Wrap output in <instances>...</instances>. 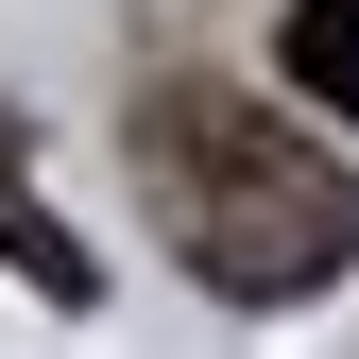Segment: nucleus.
Instances as JSON below:
<instances>
[{"label":"nucleus","mask_w":359,"mask_h":359,"mask_svg":"<svg viewBox=\"0 0 359 359\" xmlns=\"http://www.w3.org/2000/svg\"><path fill=\"white\" fill-rule=\"evenodd\" d=\"M137 189L171 222V257L240 308H308V291L359 274V171L308 154L291 120H257L240 86H154L137 103Z\"/></svg>","instance_id":"nucleus-1"},{"label":"nucleus","mask_w":359,"mask_h":359,"mask_svg":"<svg viewBox=\"0 0 359 359\" xmlns=\"http://www.w3.org/2000/svg\"><path fill=\"white\" fill-rule=\"evenodd\" d=\"M0 257H18V274L52 291V308H86V291H103V257H86L69 222L34 205V154H18V120H0Z\"/></svg>","instance_id":"nucleus-2"},{"label":"nucleus","mask_w":359,"mask_h":359,"mask_svg":"<svg viewBox=\"0 0 359 359\" xmlns=\"http://www.w3.org/2000/svg\"><path fill=\"white\" fill-rule=\"evenodd\" d=\"M291 86L325 120H359V0H291Z\"/></svg>","instance_id":"nucleus-3"}]
</instances>
